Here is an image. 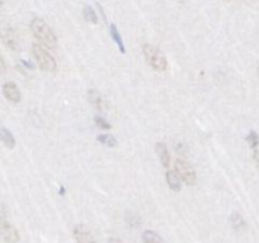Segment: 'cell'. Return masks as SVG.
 <instances>
[{
	"label": "cell",
	"mask_w": 259,
	"mask_h": 243,
	"mask_svg": "<svg viewBox=\"0 0 259 243\" xmlns=\"http://www.w3.org/2000/svg\"><path fill=\"white\" fill-rule=\"evenodd\" d=\"M0 139H2V142L4 143V146L8 147L9 149L14 148V147H15L14 136H13L12 132L8 131L7 128L0 129Z\"/></svg>",
	"instance_id": "obj_13"
},
{
	"label": "cell",
	"mask_w": 259,
	"mask_h": 243,
	"mask_svg": "<svg viewBox=\"0 0 259 243\" xmlns=\"http://www.w3.org/2000/svg\"><path fill=\"white\" fill-rule=\"evenodd\" d=\"M156 153L157 156H158L159 161H161L162 166L163 167H168L169 164H171V156H169V152H168V148H167L166 143H163V142H158V143L156 144Z\"/></svg>",
	"instance_id": "obj_9"
},
{
	"label": "cell",
	"mask_w": 259,
	"mask_h": 243,
	"mask_svg": "<svg viewBox=\"0 0 259 243\" xmlns=\"http://www.w3.org/2000/svg\"><path fill=\"white\" fill-rule=\"evenodd\" d=\"M245 139H247V142H248V144H249L250 148H255V147L259 144V136H258L257 132H254V131H250L249 134H248L247 138Z\"/></svg>",
	"instance_id": "obj_18"
},
{
	"label": "cell",
	"mask_w": 259,
	"mask_h": 243,
	"mask_svg": "<svg viewBox=\"0 0 259 243\" xmlns=\"http://www.w3.org/2000/svg\"><path fill=\"white\" fill-rule=\"evenodd\" d=\"M98 141L100 142V143L105 144V146H108V147H116V146H118V141H116L115 137L111 136V134H99Z\"/></svg>",
	"instance_id": "obj_17"
},
{
	"label": "cell",
	"mask_w": 259,
	"mask_h": 243,
	"mask_svg": "<svg viewBox=\"0 0 259 243\" xmlns=\"http://www.w3.org/2000/svg\"><path fill=\"white\" fill-rule=\"evenodd\" d=\"M88 96H89V100H90V103L93 104V105L95 106L98 110H103L104 99L98 90H95V89H91V90H89Z\"/></svg>",
	"instance_id": "obj_11"
},
{
	"label": "cell",
	"mask_w": 259,
	"mask_h": 243,
	"mask_svg": "<svg viewBox=\"0 0 259 243\" xmlns=\"http://www.w3.org/2000/svg\"><path fill=\"white\" fill-rule=\"evenodd\" d=\"M227 2H230V0H227Z\"/></svg>",
	"instance_id": "obj_28"
},
{
	"label": "cell",
	"mask_w": 259,
	"mask_h": 243,
	"mask_svg": "<svg viewBox=\"0 0 259 243\" xmlns=\"http://www.w3.org/2000/svg\"><path fill=\"white\" fill-rule=\"evenodd\" d=\"M230 222H232L233 229L237 230V232H239V230L245 228V220L239 213H233L232 217H230Z\"/></svg>",
	"instance_id": "obj_15"
},
{
	"label": "cell",
	"mask_w": 259,
	"mask_h": 243,
	"mask_svg": "<svg viewBox=\"0 0 259 243\" xmlns=\"http://www.w3.org/2000/svg\"><path fill=\"white\" fill-rule=\"evenodd\" d=\"M5 67H7V66H5V61H4V58H3L2 53H0V72L5 71Z\"/></svg>",
	"instance_id": "obj_22"
},
{
	"label": "cell",
	"mask_w": 259,
	"mask_h": 243,
	"mask_svg": "<svg viewBox=\"0 0 259 243\" xmlns=\"http://www.w3.org/2000/svg\"><path fill=\"white\" fill-rule=\"evenodd\" d=\"M109 30H110V37L113 38L114 42L116 43V46L119 47V51H120L121 53H125V46H124L123 38H121V35H120V33H119L116 25L115 24H110V27H109Z\"/></svg>",
	"instance_id": "obj_12"
},
{
	"label": "cell",
	"mask_w": 259,
	"mask_h": 243,
	"mask_svg": "<svg viewBox=\"0 0 259 243\" xmlns=\"http://www.w3.org/2000/svg\"><path fill=\"white\" fill-rule=\"evenodd\" d=\"M3 94H4L5 99L9 100L10 103H19L22 95H20L19 88L17 86V84L14 83H5L3 85Z\"/></svg>",
	"instance_id": "obj_7"
},
{
	"label": "cell",
	"mask_w": 259,
	"mask_h": 243,
	"mask_svg": "<svg viewBox=\"0 0 259 243\" xmlns=\"http://www.w3.org/2000/svg\"><path fill=\"white\" fill-rule=\"evenodd\" d=\"M82 15H83V19H85L86 22L93 23V24H96V23L99 22V18L98 15H96L95 10H94L90 5H86V7L83 8Z\"/></svg>",
	"instance_id": "obj_16"
},
{
	"label": "cell",
	"mask_w": 259,
	"mask_h": 243,
	"mask_svg": "<svg viewBox=\"0 0 259 243\" xmlns=\"http://www.w3.org/2000/svg\"><path fill=\"white\" fill-rule=\"evenodd\" d=\"M143 51V56L146 58L147 63H148L151 67H153L157 71H166L168 68V61L167 57L164 56V53L159 50L158 47L153 45H149L146 43L142 47Z\"/></svg>",
	"instance_id": "obj_2"
},
{
	"label": "cell",
	"mask_w": 259,
	"mask_h": 243,
	"mask_svg": "<svg viewBox=\"0 0 259 243\" xmlns=\"http://www.w3.org/2000/svg\"><path fill=\"white\" fill-rule=\"evenodd\" d=\"M108 243H124V242H123V240L118 239V238H110Z\"/></svg>",
	"instance_id": "obj_24"
},
{
	"label": "cell",
	"mask_w": 259,
	"mask_h": 243,
	"mask_svg": "<svg viewBox=\"0 0 259 243\" xmlns=\"http://www.w3.org/2000/svg\"><path fill=\"white\" fill-rule=\"evenodd\" d=\"M2 4H3V0H0V7H2Z\"/></svg>",
	"instance_id": "obj_26"
},
{
	"label": "cell",
	"mask_w": 259,
	"mask_h": 243,
	"mask_svg": "<svg viewBox=\"0 0 259 243\" xmlns=\"http://www.w3.org/2000/svg\"><path fill=\"white\" fill-rule=\"evenodd\" d=\"M0 37H2L3 42H4L8 47L13 48V50H17V38H15V34L13 33V30L10 29V28H4V29L0 28Z\"/></svg>",
	"instance_id": "obj_10"
},
{
	"label": "cell",
	"mask_w": 259,
	"mask_h": 243,
	"mask_svg": "<svg viewBox=\"0 0 259 243\" xmlns=\"http://www.w3.org/2000/svg\"><path fill=\"white\" fill-rule=\"evenodd\" d=\"M175 171L180 175L182 181L187 185H195L196 184V172H195L194 167L189 164L185 158H177L175 162Z\"/></svg>",
	"instance_id": "obj_4"
},
{
	"label": "cell",
	"mask_w": 259,
	"mask_h": 243,
	"mask_svg": "<svg viewBox=\"0 0 259 243\" xmlns=\"http://www.w3.org/2000/svg\"><path fill=\"white\" fill-rule=\"evenodd\" d=\"M73 237L77 243H96L93 232L85 224H77L73 228Z\"/></svg>",
	"instance_id": "obj_5"
},
{
	"label": "cell",
	"mask_w": 259,
	"mask_h": 243,
	"mask_svg": "<svg viewBox=\"0 0 259 243\" xmlns=\"http://www.w3.org/2000/svg\"><path fill=\"white\" fill-rule=\"evenodd\" d=\"M126 222L129 223V225L132 227H138L141 224V218H139L138 214L136 213H128L126 214Z\"/></svg>",
	"instance_id": "obj_19"
},
{
	"label": "cell",
	"mask_w": 259,
	"mask_h": 243,
	"mask_svg": "<svg viewBox=\"0 0 259 243\" xmlns=\"http://www.w3.org/2000/svg\"><path fill=\"white\" fill-rule=\"evenodd\" d=\"M32 53L33 57L37 61L38 66H39L43 71L55 72V71L57 70V62H56L55 57L46 50L45 46H42L40 43H34V45L32 46Z\"/></svg>",
	"instance_id": "obj_3"
},
{
	"label": "cell",
	"mask_w": 259,
	"mask_h": 243,
	"mask_svg": "<svg viewBox=\"0 0 259 243\" xmlns=\"http://www.w3.org/2000/svg\"><path fill=\"white\" fill-rule=\"evenodd\" d=\"M30 30H32L35 39L42 46L50 48V50L57 47V37H56L55 32L43 19L33 18L32 22H30Z\"/></svg>",
	"instance_id": "obj_1"
},
{
	"label": "cell",
	"mask_w": 259,
	"mask_h": 243,
	"mask_svg": "<svg viewBox=\"0 0 259 243\" xmlns=\"http://www.w3.org/2000/svg\"><path fill=\"white\" fill-rule=\"evenodd\" d=\"M258 75H259V66H258Z\"/></svg>",
	"instance_id": "obj_27"
},
{
	"label": "cell",
	"mask_w": 259,
	"mask_h": 243,
	"mask_svg": "<svg viewBox=\"0 0 259 243\" xmlns=\"http://www.w3.org/2000/svg\"><path fill=\"white\" fill-rule=\"evenodd\" d=\"M0 235L8 243H17L19 240V233L13 225L9 224L8 220L0 223Z\"/></svg>",
	"instance_id": "obj_6"
},
{
	"label": "cell",
	"mask_w": 259,
	"mask_h": 243,
	"mask_svg": "<svg viewBox=\"0 0 259 243\" xmlns=\"http://www.w3.org/2000/svg\"><path fill=\"white\" fill-rule=\"evenodd\" d=\"M142 239L144 243H163L161 235L154 230H144L142 234Z\"/></svg>",
	"instance_id": "obj_14"
},
{
	"label": "cell",
	"mask_w": 259,
	"mask_h": 243,
	"mask_svg": "<svg viewBox=\"0 0 259 243\" xmlns=\"http://www.w3.org/2000/svg\"><path fill=\"white\" fill-rule=\"evenodd\" d=\"M7 222V212H5V208L0 204V223Z\"/></svg>",
	"instance_id": "obj_21"
},
{
	"label": "cell",
	"mask_w": 259,
	"mask_h": 243,
	"mask_svg": "<svg viewBox=\"0 0 259 243\" xmlns=\"http://www.w3.org/2000/svg\"><path fill=\"white\" fill-rule=\"evenodd\" d=\"M95 124L100 129H104V131H110L111 129V124L108 123L105 119L101 118V116H99V115L95 116Z\"/></svg>",
	"instance_id": "obj_20"
},
{
	"label": "cell",
	"mask_w": 259,
	"mask_h": 243,
	"mask_svg": "<svg viewBox=\"0 0 259 243\" xmlns=\"http://www.w3.org/2000/svg\"><path fill=\"white\" fill-rule=\"evenodd\" d=\"M166 181L167 185L171 190L174 191H180L182 189V179L180 177V175L176 171H172V170H167L166 172Z\"/></svg>",
	"instance_id": "obj_8"
},
{
	"label": "cell",
	"mask_w": 259,
	"mask_h": 243,
	"mask_svg": "<svg viewBox=\"0 0 259 243\" xmlns=\"http://www.w3.org/2000/svg\"><path fill=\"white\" fill-rule=\"evenodd\" d=\"M253 159H254V162L259 167V151H254V153H253Z\"/></svg>",
	"instance_id": "obj_23"
},
{
	"label": "cell",
	"mask_w": 259,
	"mask_h": 243,
	"mask_svg": "<svg viewBox=\"0 0 259 243\" xmlns=\"http://www.w3.org/2000/svg\"><path fill=\"white\" fill-rule=\"evenodd\" d=\"M177 2H180V3H184L185 0H177Z\"/></svg>",
	"instance_id": "obj_25"
}]
</instances>
